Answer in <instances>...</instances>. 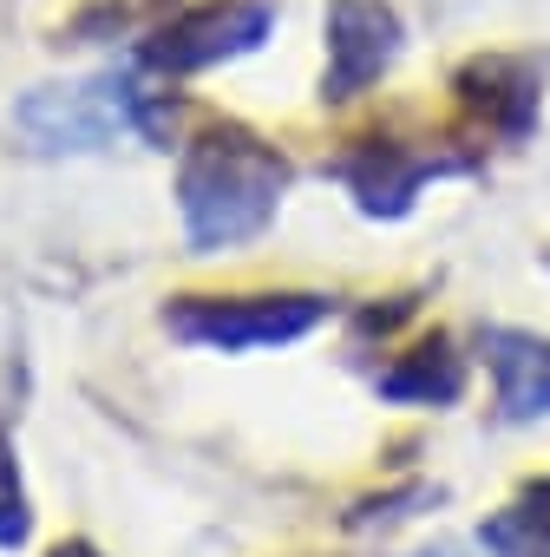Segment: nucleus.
Masks as SVG:
<instances>
[{
	"instance_id": "1",
	"label": "nucleus",
	"mask_w": 550,
	"mask_h": 557,
	"mask_svg": "<svg viewBox=\"0 0 550 557\" xmlns=\"http://www.w3.org/2000/svg\"><path fill=\"white\" fill-rule=\"evenodd\" d=\"M283 184H289V164L262 138H242V132L197 138L184 151V171H177V210H184L190 249L216 256V249L262 236L275 203H283Z\"/></svg>"
},
{
	"instance_id": "2",
	"label": "nucleus",
	"mask_w": 550,
	"mask_h": 557,
	"mask_svg": "<svg viewBox=\"0 0 550 557\" xmlns=\"http://www.w3.org/2000/svg\"><path fill=\"white\" fill-rule=\"evenodd\" d=\"M322 315H328L322 296H184L164 309V329L190 348L249 355L302 342L309 329H322Z\"/></svg>"
},
{
	"instance_id": "3",
	"label": "nucleus",
	"mask_w": 550,
	"mask_h": 557,
	"mask_svg": "<svg viewBox=\"0 0 550 557\" xmlns=\"http://www.w3.org/2000/svg\"><path fill=\"white\" fill-rule=\"evenodd\" d=\"M145 92L125 79H86V86H40L14 106V125L34 151H105L118 132H145Z\"/></svg>"
},
{
	"instance_id": "4",
	"label": "nucleus",
	"mask_w": 550,
	"mask_h": 557,
	"mask_svg": "<svg viewBox=\"0 0 550 557\" xmlns=\"http://www.w3.org/2000/svg\"><path fill=\"white\" fill-rule=\"evenodd\" d=\"M268 34H275L268 0H203V8H184L171 27L151 34L145 66L151 73H210L223 60L255 53Z\"/></svg>"
},
{
	"instance_id": "5",
	"label": "nucleus",
	"mask_w": 550,
	"mask_h": 557,
	"mask_svg": "<svg viewBox=\"0 0 550 557\" xmlns=\"http://www.w3.org/2000/svg\"><path fill=\"white\" fill-rule=\"evenodd\" d=\"M328 99H361L393 60H400V14L380 0H335L328 21Z\"/></svg>"
},
{
	"instance_id": "6",
	"label": "nucleus",
	"mask_w": 550,
	"mask_h": 557,
	"mask_svg": "<svg viewBox=\"0 0 550 557\" xmlns=\"http://www.w3.org/2000/svg\"><path fill=\"white\" fill-rule=\"evenodd\" d=\"M485 368L498 381V413L504 420H537L550 413V342L530 329H485Z\"/></svg>"
},
{
	"instance_id": "7",
	"label": "nucleus",
	"mask_w": 550,
	"mask_h": 557,
	"mask_svg": "<svg viewBox=\"0 0 550 557\" xmlns=\"http://www.w3.org/2000/svg\"><path fill=\"white\" fill-rule=\"evenodd\" d=\"M433 171H446V164L407 158V151L387 145V138H367V145L341 164V177H348V190L361 197L367 216H407V210H413V190H420Z\"/></svg>"
},
{
	"instance_id": "8",
	"label": "nucleus",
	"mask_w": 550,
	"mask_h": 557,
	"mask_svg": "<svg viewBox=\"0 0 550 557\" xmlns=\"http://www.w3.org/2000/svg\"><path fill=\"white\" fill-rule=\"evenodd\" d=\"M374 387H380V400H407V407H452V400L465 394V355H459L446 335H433V342H420L413 355H400Z\"/></svg>"
},
{
	"instance_id": "9",
	"label": "nucleus",
	"mask_w": 550,
	"mask_h": 557,
	"mask_svg": "<svg viewBox=\"0 0 550 557\" xmlns=\"http://www.w3.org/2000/svg\"><path fill=\"white\" fill-rule=\"evenodd\" d=\"M459 92L485 119H498L504 132H524L530 112H537V66L530 60H511V53H485V60H472L459 73Z\"/></svg>"
},
{
	"instance_id": "10",
	"label": "nucleus",
	"mask_w": 550,
	"mask_h": 557,
	"mask_svg": "<svg viewBox=\"0 0 550 557\" xmlns=\"http://www.w3.org/2000/svg\"><path fill=\"white\" fill-rule=\"evenodd\" d=\"M485 550H491V557H550V524H543L537 511L511 505V511H498V518L485 524Z\"/></svg>"
},
{
	"instance_id": "11",
	"label": "nucleus",
	"mask_w": 550,
	"mask_h": 557,
	"mask_svg": "<svg viewBox=\"0 0 550 557\" xmlns=\"http://www.w3.org/2000/svg\"><path fill=\"white\" fill-rule=\"evenodd\" d=\"M27 531H34V518H27V492H21V466H14V453H8V440H0V550H14V544H27Z\"/></svg>"
},
{
	"instance_id": "12",
	"label": "nucleus",
	"mask_w": 550,
	"mask_h": 557,
	"mask_svg": "<svg viewBox=\"0 0 550 557\" xmlns=\"http://www.w3.org/2000/svg\"><path fill=\"white\" fill-rule=\"evenodd\" d=\"M524 511H537V518L550 524V479H530V485H524Z\"/></svg>"
},
{
	"instance_id": "13",
	"label": "nucleus",
	"mask_w": 550,
	"mask_h": 557,
	"mask_svg": "<svg viewBox=\"0 0 550 557\" xmlns=\"http://www.w3.org/2000/svg\"><path fill=\"white\" fill-rule=\"evenodd\" d=\"M53 557H99V550H92V544H79V537H73V544H60V550H53Z\"/></svg>"
},
{
	"instance_id": "14",
	"label": "nucleus",
	"mask_w": 550,
	"mask_h": 557,
	"mask_svg": "<svg viewBox=\"0 0 550 557\" xmlns=\"http://www.w3.org/2000/svg\"><path fill=\"white\" fill-rule=\"evenodd\" d=\"M426 557H465V550H452V544H439V550H426Z\"/></svg>"
}]
</instances>
